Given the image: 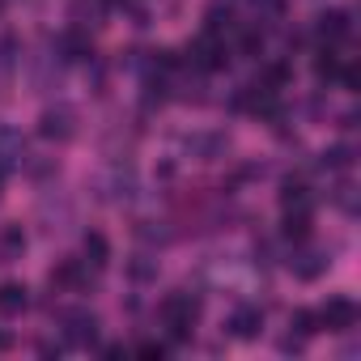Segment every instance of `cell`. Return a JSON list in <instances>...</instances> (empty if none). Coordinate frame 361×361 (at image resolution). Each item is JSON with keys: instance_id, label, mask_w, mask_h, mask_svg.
Masks as SVG:
<instances>
[{"instance_id": "obj_1", "label": "cell", "mask_w": 361, "mask_h": 361, "mask_svg": "<svg viewBox=\"0 0 361 361\" xmlns=\"http://www.w3.org/2000/svg\"><path fill=\"white\" fill-rule=\"evenodd\" d=\"M196 319H200V302H196L192 293H166V302H161V323L170 327L174 340H188Z\"/></svg>"}, {"instance_id": "obj_2", "label": "cell", "mask_w": 361, "mask_h": 361, "mask_svg": "<svg viewBox=\"0 0 361 361\" xmlns=\"http://www.w3.org/2000/svg\"><path fill=\"white\" fill-rule=\"evenodd\" d=\"M192 64H200L204 73H221V68L230 64V47H226V39L204 30V35L192 43Z\"/></svg>"}, {"instance_id": "obj_3", "label": "cell", "mask_w": 361, "mask_h": 361, "mask_svg": "<svg viewBox=\"0 0 361 361\" xmlns=\"http://www.w3.org/2000/svg\"><path fill=\"white\" fill-rule=\"evenodd\" d=\"M319 327H327V331H348V327H357V306H353V298H344V293L327 298L323 310H319Z\"/></svg>"}, {"instance_id": "obj_4", "label": "cell", "mask_w": 361, "mask_h": 361, "mask_svg": "<svg viewBox=\"0 0 361 361\" xmlns=\"http://www.w3.org/2000/svg\"><path fill=\"white\" fill-rule=\"evenodd\" d=\"M73 132H77L73 106H47L43 111V119H39V136L43 140H73Z\"/></svg>"}, {"instance_id": "obj_5", "label": "cell", "mask_w": 361, "mask_h": 361, "mask_svg": "<svg viewBox=\"0 0 361 361\" xmlns=\"http://www.w3.org/2000/svg\"><path fill=\"white\" fill-rule=\"evenodd\" d=\"M64 336H68V344L90 348L98 340V319L90 310H73V314H64Z\"/></svg>"}, {"instance_id": "obj_6", "label": "cell", "mask_w": 361, "mask_h": 361, "mask_svg": "<svg viewBox=\"0 0 361 361\" xmlns=\"http://www.w3.org/2000/svg\"><path fill=\"white\" fill-rule=\"evenodd\" d=\"M226 327H230L234 340H255V336L264 331V310H259V306H238Z\"/></svg>"}, {"instance_id": "obj_7", "label": "cell", "mask_w": 361, "mask_h": 361, "mask_svg": "<svg viewBox=\"0 0 361 361\" xmlns=\"http://www.w3.org/2000/svg\"><path fill=\"white\" fill-rule=\"evenodd\" d=\"M26 306H30V289L26 285H18V281L0 285V319H18Z\"/></svg>"}, {"instance_id": "obj_8", "label": "cell", "mask_w": 361, "mask_h": 361, "mask_svg": "<svg viewBox=\"0 0 361 361\" xmlns=\"http://www.w3.org/2000/svg\"><path fill=\"white\" fill-rule=\"evenodd\" d=\"M314 35H319L323 43H340V39L348 35V13H344V9H327V13L319 18Z\"/></svg>"}, {"instance_id": "obj_9", "label": "cell", "mask_w": 361, "mask_h": 361, "mask_svg": "<svg viewBox=\"0 0 361 361\" xmlns=\"http://www.w3.org/2000/svg\"><path fill=\"white\" fill-rule=\"evenodd\" d=\"M289 268H293V276H298V281H314V276H323L327 255H323V251H298V255L289 259Z\"/></svg>"}, {"instance_id": "obj_10", "label": "cell", "mask_w": 361, "mask_h": 361, "mask_svg": "<svg viewBox=\"0 0 361 361\" xmlns=\"http://www.w3.org/2000/svg\"><path fill=\"white\" fill-rule=\"evenodd\" d=\"M90 276H85V264L81 259H64L60 268H51V285L56 289H81Z\"/></svg>"}, {"instance_id": "obj_11", "label": "cell", "mask_w": 361, "mask_h": 361, "mask_svg": "<svg viewBox=\"0 0 361 361\" xmlns=\"http://www.w3.org/2000/svg\"><path fill=\"white\" fill-rule=\"evenodd\" d=\"M281 209L285 213H310V188L298 183V178H289V183L281 188Z\"/></svg>"}, {"instance_id": "obj_12", "label": "cell", "mask_w": 361, "mask_h": 361, "mask_svg": "<svg viewBox=\"0 0 361 361\" xmlns=\"http://www.w3.org/2000/svg\"><path fill=\"white\" fill-rule=\"evenodd\" d=\"M81 247H85V259H90L94 268H102V264L111 259V243H106V238H102L98 230H90V234L81 238Z\"/></svg>"}, {"instance_id": "obj_13", "label": "cell", "mask_w": 361, "mask_h": 361, "mask_svg": "<svg viewBox=\"0 0 361 361\" xmlns=\"http://www.w3.org/2000/svg\"><path fill=\"white\" fill-rule=\"evenodd\" d=\"M281 234H285L289 243H306V238H310V213H285Z\"/></svg>"}, {"instance_id": "obj_14", "label": "cell", "mask_w": 361, "mask_h": 361, "mask_svg": "<svg viewBox=\"0 0 361 361\" xmlns=\"http://www.w3.org/2000/svg\"><path fill=\"white\" fill-rule=\"evenodd\" d=\"M18 157H22V136H13L9 128H0V170L13 166Z\"/></svg>"}, {"instance_id": "obj_15", "label": "cell", "mask_w": 361, "mask_h": 361, "mask_svg": "<svg viewBox=\"0 0 361 361\" xmlns=\"http://www.w3.org/2000/svg\"><path fill=\"white\" fill-rule=\"evenodd\" d=\"M60 51H64V60H85V56H90V39L77 35V30H68V35L60 39Z\"/></svg>"}, {"instance_id": "obj_16", "label": "cell", "mask_w": 361, "mask_h": 361, "mask_svg": "<svg viewBox=\"0 0 361 361\" xmlns=\"http://www.w3.org/2000/svg\"><path fill=\"white\" fill-rule=\"evenodd\" d=\"M323 166H327V170H348V166H353V149H348V145H331V149L323 153Z\"/></svg>"}, {"instance_id": "obj_17", "label": "cell", "mask_w": 361, "mask_h": 361, "mask_svg": "<svg viewBox=\"0 0 361 361\" xmlns=\"http://www.w3.org/2000/svg\"><path fill=\"white\" fill-rule=\"evenodd\" d=\"M289 327H293L298 336H314V331H319V314H314V310H293V314H289Z\"/></svg>"}, {"instance_id": "obj_18", "label": "cell", "mask_w": 361, "mask_h": 361, "mask_svg": "<svg viewBox=\"0 0 361 361\" xmlns=\"http://www.w3.org/2000/svg\"><path fill=\"white\" fill-rule=\"evenodd\" d=\"M314 77H319V81H336V77H340V56L323 51V56L314 60Z\"/></svg>"}, {"instance_id": "obj_19", "label": "cell", "mask_w": 361, "mask_h": 361, "mask_svg": "<svg viewBox=\"0 0 361 361\" xmlns=\"http://www.w3.org/2000/svg\"><path fill=\"white\" fill-rule=\"evenodd\" d=\"M285 81H289V64H272L259 85H264V90H276V85H285Z\"/></svg>"}, {"instance_id": "obj_20", "label": "cell", "mask_w": 361, "mask_h": 361, "mask_svg": "<svg viewBox=\"0 0 361 361\" xmlns=\"http://www.w3.org/2000/svg\"><path fill=\"white\" fill-rule=\"evenodd\" d=\"M5 251H9V255L26 251V234H22V226H9V230H5Z\"/></svg>"}, {"instance_id": "obj_21", "label": "cell", "mask_w": 361, "mask_h": 361, "mask_svg": "<svg viewBox=\"0 0 361 361\" xmlns=\"http://www.w3.org/2000/svg\"><path fill=\"white\" fill-rule=\"evenodd\" d=\"M13 47H18V43H13L9 35L0 39V73H9V68H13Z\"/></svg>"}, {"instance_id": "obj_22", "label": "cell", "mask_w": 361, "mask_h": 361, "mask_svg": "<svg viewBox=\"0 0 361 361\" xmlns=\"http://www.w3.org/2000/svg\"><path fill=\"white\" fill-rule=\"evenodd\" d=\"M136 353H140V357H149V361H161V357H166V348H161L157 340H145V344H136Z\"/></svg>"}, {"instance_id": "obj_23", "label": "cell", "mask_w": 361, "mask_h": 361, "mask_svg": "<svg viewBox=\"0 0 361 361\" xmlns=\"http://www.w3.org/2000/svg\"><path fill=\"white\" fill-rule=\"evenodd\" d=\"M243 51H247V56H255V51H264V39H259L255 30H247V35H243Z\"/></svg>"}, {"instance_id": "obj_24", "label": "cell", "mask_w": 361, "mask_h": 361, "mask_svg": "<svg viewBox=\"0 0 361 361\" xmlns=\"http://www.w3.org/2000/svg\"><path fill=\"white\" fill-rule=\"evenodd\" d=\"M5 348H13V336H9V331H0V353H5Z\"/></svg>"}]
</instances>
